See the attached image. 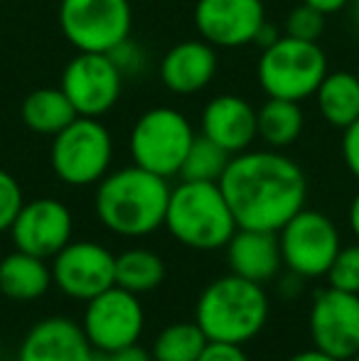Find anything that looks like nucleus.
<instances>
[{
	"label": "nucleus",
	"instance_id": "b1692460",
	"mask_svg": "<svg viewBox=\"0 0 359 361\" xmlns=\"http://www.w3.org/2000/svg\"><path fill=\"white\" fill-rule=\"evenodd\" d=\"M256 123H259V135L271 147H286L296 143L298 135L303 133V111L298 101L269 96V101L256 114Z\"/></svg>",
	"mask_w": 359,
	"mask_h": 361
},
{
	"label": "nucleus",
	"instance_id": "20e7f679",
	"mask_svg": "<svg viewBox=\"0 0 359 361\" xmlns=\"http://www.w3.org/2000/svg\"><path fill=\"white\" fill-rule=\"evenodd\" d=\"M163 226L173 233V238L197 251L226 246L239 228L219 182L190 180H182L180 187L170 190Z\"/></svg>",
	"mask_w": 359,
	"mask_h": 361
},
{
	"label": "nucleus",
	"instance_id": "39448f33",
	"mask_svg": "<svg viewBox=\"0 0 359 361\" xmlns=\"http://www.w3.org/2000/svg\"><path fill=\"white\" fill-rule=\"evenodd\" d=\"M327 74V57L317 42L278 37L264 49L259 81L271 99L300 101L317 91Z\"/></svg>",
	"mask_w": 359,
	"mask_h": 361
},
{
	"label": "nucleus",
	"instance_id": "2f4dec72",
	"mask_svg": "<svg viewBox=\"0 0 359 361\" xmlns=\"http://www.w3.org/2000/svg\"><path fill=\"white\" fill-rule=\"evenodd\" d=\"M91 361H153V354L138 344H130V347L114 349V352H94Z\"/></svg>",
	"mask_w": 359,
	"mask_h": 361
},
{
	"label": "nucleus",
	"instance_id": "f704fd0d",
	"mask_svg": "<svg viewBox=\"0 0 359 361\" xmlns=\"http://www.w3.org/2000/svg\"><path fill=\"white\" fill-rule=\"evenodd\" d=\"M347 221H350V228H352V233L357 236V241H359V195L352 200V204H350V214H347Z\"/></svg>",
	"mask_w": 359,
	"mask_h": 361
},
{
	"label": "nucleus",
	"instance_id": "72a5a7b5",
	"mask_svg": "<svg viewBox=\"0 0 359 361\" xmlns=\"http://www.w3.org/2000/svg\"><path fill=\"white\" fill-rule=\"evenodd\" d=\"M288 361H340V359H335V357H330V354H325V352H320V349H305V352H298V354H293Z\"/></svg>",
	"mask_w": 359,
	"mask_h": 361
},
{
	"label": "nucleus",
	"instance_id": "1a4fd4ad",
	"mask_svg": "<svg viewBox=\"0 0 359 361\" xmlns=\"http://www.w3.org/2000/svg\"><path fill=\"white\" fill-rule=\"evenodd\" d=\"M278 236L283 266L300 278H320L330 271L337 251L340 233L332 219L315 209L303 207L296 216L286 221Z\"/></svg>",
	"mask_w": 359,
	"mask_h": 361
},
{
	"label": "nucleus",
	"instance_id": "7ed1b4c3",
	"mask_svg": "<svg viewBox=\"0 0 359 361\" xmlns=\"http://www.w3.org/2000/svg\"><path fill=\"white\" fill-rule=\"evenodd\" d=\"M269 319V298L261 283L241 276L217 278L197 300L195 322L209 342L244 344L264 329Z\"/></svg>",
	"mask_w": 359,
	"mask_h": 361
},
{
	"label": "nucleus",
	"instance_id": "c756f323",
	"mask_svg": "<svg viewBox=\"0 0 359 361\" xmlns=\"http://www.w3.org/2000/svg\"><path fill=\"white\" fill-rule=\"evenodd\" d=\"M197 361H249V357H246V352L241 349V344L207 342V347L202 349Z\"/></svg>",
	"mask_w": 359,
	"mask_h": 361
},
{
	"label": "nucleus",
	"instance_id": "473e14b6",
	"mask_svg": "<svg viewBox=\"0 0 359 361\" xmlns=\"http://www.w3.org/2000/svg\"><path fill=\"white\" fill-rule=\"evenodd\" d=\"M303 3L312 5V8H317L320 13L330 15V13H337V10L345 8V5L350 3V0H303Z\"/></svg>",
	"mask_w": 359,
	"mask_h": 361
},
{
	"label": "nucleus",
	"instance_id": "6e6552de",
	"mask_svg": "<svg viewBox=\"0 0 359 361\" xmlns=\"http://www.w3.org/2000/svg\"><path fill=\"white\" fill-rule=\"evenodd\" d=\"M128 0H62L59 27L79 52H114L130 35Z\"/></svg>",
	"mask_w": 359,
	"mask_h": 361
},
{
	"label": "nucleus",
	"instance_id": "c9c22d12",
	"mask_svg": "<svg viewBox=\"0 0 359 361\" xmlns=\"http://www.w3.org/2000/svg\"><path fill=\"white\" fill-rule=\"evenodd\" d=\"M350 361H359V352H357V354H355V357H352Z\"/></svg>",
	"mask_w": 359,
	"mask_h": 361
},
{
	"label": "nucleus",
	"instance_id": "4468645a",
	"mask_svg": "<svg viewBox=\"0 0 359 361\" xmlns=\"http://www.w3.org/2000/svg\"><path fill=\"white\" fill-rule=\"evenodd\" d=\"M74 219L72 212L52 197L25 202L18 212L10 233L18 251L32 253L37 258H54L72 241Z\"/></svg>",
	"mask_w": 359,
	"mask_h": 361
},
{
	"label": "nucleus",
	"instance_id": "f03ea898",
	"mask_svg": "<svg viewBox=\"0 0 359 361\" xmlns=\"http://www.w3.org/2000/svg\"><path fill=\"white\" fill-rule=\"evenodd\" d=\"M170 185L165 177L143 167H123L106 175L96 190V216L109 231L126 238H140L165 224Z\"/></svg>",
	"mask_w": 359,
	"mask_h": 361
},
{
	"label": "nucleus",
	"instance_id": "f257e3e1",
	"mask_svg": "<svg viewBox=\"0 0 359 361\" xmlns=\"http://www.w3.org/2000/svg\"><path fill=\"white\" fill-rule=\"evenodd\" d=\"M239 228L278 233L305 207L303 170L281 152L259 150L231 157L219 180Z\"/></svg>",
	"mask_w": 359,
	"mask_h": 361
},
{
	"label": "nucleus",
	"instance_id": "412c9836",
	"mask_svg": "<svg viewBox=\"0 0 359 361\" xmlns=\"http://www.w3.org/2000/svg\"><path fill=\"white\" fill-rule=\"evenodd\" d=\"M23 123L39 135H57L74 118H79L77 109L67 99L62 89H37L23 101Z\"/></svg>",
	"mask_w": 359,
	"mask_h": 361
},
{
	"label": "nucleus",
	"instance_id": "cd10ccee",
	"mask_svg": "<svg viewBox=\"0 0 359 361\" xmlns=\"http://www.w3.org/2000/svg\"><path fill=\"white\" fill-rule=\"evenodd\" d=\"M325 30V13H320L312 5L303 3L291 10L286 20V35L296 39H305V42H317V37Z\"/></svg>",
	"mask_w": 359,
	"mask_h": 361
},
{
	"label": "nucleus",
	"instance_id": "393cba45",
	"mask_svg": "<svg viewBox=\"0 0 359 361\" xmlns=\"http://www.w3.org/2000/svg\"><path fill=\"white\" fill-rule=\"evenodd\" d=\"M207 334L197 322L168 324L153 342V361H197L207 347Z\"/></svg>",
	"mask_w": 359,
	"mask_h": 361
},
{
	"label": "nucleus",
	"instance_id": "58836bf2",
	"mask_svg": "<svg viewBox=\"0 0 359 361\" xmlns=\"http://www.w3.org/2000/svg\"><path fill=\"white\" fill-rule=\"evenodd\" d=\"M357 76H359V74H357Z\"/></svg>",
	"mask_w": 359,
	"mask_h": 361
},
{
	"label": "nucleus",
	"instance_id": "6ab92c4d",
	"mask_svg": "<svg viewBox=\"0 0 359 361\" xmlns=\"http://www.w3.org/2000/svg\"><path fill=\"white\" fill-rule=\"evenodd\" d=\"M217 72V54L209 42L187 39L180 42L165 54L160 62V76L163 84L173 94H197L212 81Z\"/></svg>",
	"mask_w": 359,
	"mask_h": 361
},
{
	"label": "nucleus",
	"instance_id": "f8f14e48",
	"mask_svg": "<svg viewBox=\"0 0 359 361\" xmlns=\"http://www.w3.org/2000/svg\"><path fill=\"white\" fill-rule=\"evenodd\" d=\"M49 268L52 283L74 300H91L116 286V256L96 241H69Z\"/></svg>",
	"mask_w": 359,
	"mask_h": 361
},
{
	"label": "nucleus",
	"instance_id": "a211bd4d",
	"mask_svg": "<svg viewBox=\"0 0 359 361\" xmlns=\"http://www.w3.org/2000/svg\"><path fill=\"white\" fill-rule=\"evenodd\" d=\"M226 261L234 276L254 283L271 281L283 263L278 236L273 231L236 228L226 243Z\"/></svg>",
	"mask_w": 359,
	"mask_h": 361
},
{
	"label": "nucleus",
	"instance_id": "0eeeda50",
	"mask_svg": "<svg viewBox=\"0 0 359 361\" xmlns=\"http://www.w3.org/2000/svg\"><path fill=\"white\" fill-rule=\"evenodd\" d=\"M192 140L195 130L180 111L153 109L130 130V157L138 167L168 180L180 172Z\"/></svg>",
	"mask_w": 359,
	"mask_h": 361
},
{
	"label": "nucleus",
	"instance_id": "ddd939ff",
	"mask_svg": "<svg viewBox=\"0 0 359 361\" xmlns=\"http://www.w3.org/2000/svg\"><path fill=\"white\" fill-rule=\"evenodd\" d=\"M308 327L315 349L350 361L359 352V295L335 288L322 290L315 295Z\"/></svg>",
	"mask_w": 359,
	"mask_h": 361
},
{
	"label": "nucleus",
	"instance_id": "a878e982",
	"mask_svg": "<svg viewBox=\"0 0 359 361\" xmlns=\"http://www.w3.org/2000/svg\"><path fill=\"white\" fill-rule=\"evenodd\" d=\"M229 160L231 152H226L207 135H195L178 175L190 182H219Z\"/></svg>",
	"mask_w": 359,
	"mask_h": 361
},
{
	"label": "nucleus",
	"instance_id": "e433bc0d",
	"mask_svg": "<svg viewBox=\"0 0 359 361\" xmlns=\"http://www.w3.org/2000/svg\"><path fill=\"white\" fill-rule=\"evenodd\" d=\"M357 25H359V5H357Z\"/></svg>",
	"mask_w": 359,
	"mask_h": 361
},
{
	"label": "nucleus",
	"instance_id": "9d476101",
	"mask_svg": "<svg viewBox=\"0 0 359 361\" xmlns=\"http://www.w3.org/2000/svg\"><path fill=\"white\" fill-rule=\"evenodd\" d=\"M145 314L138 295L114 286L87 300L82 329L94 352H114L138 344Z\"/></svg>",
	"mask_w": 359,
	"mask_h": 361
},
{
	"label": "nucleus",
	"instance_id": "f3484780",
	"mask_svg": "<svg viewBox=\"0 0 359 361\" xmlns=\"http://www.w3.org/2000/svg\"><path fill=\"white\" fill-rule=\"evenodd\" d=\"M202 135L214 140L226 152H244L259 135L256 111L246 99L224 94L212 99L202 114Z\"/></svg>",
	"mask_w": 359,
	"mask_h": 361
},
{
	"label": "nucleus",
	"instance_id": "5701e85b",
	"mask_svg": "<svg viewBox=\"0 0 359 361\" xmlns=\"http://www.w3.org/2000/svg\"><path fill=\"white\" fill-rule=\"evenodd\" d=\"M165 281V263L148 248H130L116 256V286L128 293H150Z\"/></svg>",
	"mask_w": 359,
	"mask_h": 361
},
{
	"label": "nucleus",
	"instance_id": "c85d7f7f",
	"mask_svg": "<svg viewBox=\"0 0 359 361\" xmlns=\"http://www.w3.org/2000/svg\"><path fill=\"white\" fill-rule=\"evenodd\" d=\"M23 204V190H20L18 180L10 172L0 170V233L10 231Z\"/></svg>",
	"mask_w": 359,
	"mask_h": 361
},
{
	"label": "nucleus",
	"instance_id": "dca6fc26",
	"mask_svg": "<svg viewBox=\"0 0 359 361\" xmlns=\"http://www.w3.org/2000/svg\"><path fill=\"white\" fill-rule=\"evenodd\" d=\"M94 347L89 344L82 324L67 317H47L37 322L23 339L18 361H91Z\"/></svg>",
	"mask_w": 359,
	"mask_h": 361
},
{
	"label": "nucleus",
	"instance_id": "4c0bfd02",
	"mask_svg": "<svg viewBox=\"0 0 359 361\" xmlns=\"http://www.w3.org/2000/svg\"><path fill=\"white\" fill-rule=\"evenodd\" d=\"M355 3H357V5H359V0H355Z\"/></svg>",
	"mask_w": 359,
	"mask_h": 361
},
{
	"label": "nucleus",
	"instance_id": "aec40b11",
	"mask_svg": "<svg viewBox=\"0 0 359 361\" xmlns=\"http://www.w3.org/2000/svg\"><path fill=\"white\" fill-rule=\"evenodd\" d=\"M52 286V268L32 253L15 251L0 261V293L10 300H37Z\"/></svg>",
	"mask_w": 359,
	"mask_h": 361
},
{
	"label": "nucleus",
	"instance_id": "9b49d317",
	"mask_svg": "<svg viewBox=\"0 0 359 361\" xmlns=\"http://www.w3.org/2000/svg\"><path fill=\"white\" fill-rule=\"evenodd\" d=\"M123 72L106 52H79L67 64L59 89L67 94L79 116L99 118L114 109L121 96Z\"/></svg>",
	"mask_w": 359,
	"mask_h": 361
},
{
	"label": "nucleus",
	"instance_id": "bb28decb",
	"mask_svg": "<svg viewBox=\"0 0 359 361\" xmlns=\"http://www.w3.org/2000/svg\"><path fill=\"white\" fill-rule=\"evenodd\" d=\"M325 278L330 283V288L359 295V241L337 251Z\"/></svg>",
	"mask_w": 359,
	"mask_h": 361
},
{
	"label": "nucleus",
	"instance_id": "7c9ffc66",
	"mask_svg": "<svg viewBox=\"0 0 359 361\" xmlns=\"http://www.w3.org/2000/svg\"><path fill=\"white\" fill-rule=\"evenodd\" d=\"M342 155H345L347 170L359 180V118L352 126L345 128V138H342Z\"/></svg>",
	"mask_w": 359,
	"mask_h": 361
},
{
	"label": "nucleus",
	"instance_id": "4be33fe9",
	"mask_svg": "<svg viewBox=\"0 0 359 361\" xmlns=\"http://www.w3.org/2000/svg\"><path fill=\"white\" fill-rule=\"evenodd\" d=\"M317 106L322 118L345 130L359 118V76L350 72L325 74L317 86Z\"/></svg>",
	"mask_w": 359,
	"mask_h": 361
},
{
	"label": "nucleus",
	"instance_id": "423d86ee",
	"mask_svg": "<svg viewBox=\"0 0 359 361\" xmlns=\"http://www.w3.org/2000/svg\"><path fill=\"white\" fill-rule=\"evenodd\" d=\"M114 157L111 133L96 118L79 116L64 130L54 135L52 160L54 175L72 187L101 182Z\"/></svg>",
	"mask_w": 359,
	"mask_h": 361
},
{
	"label": "nucleus",
	"instance_id": "2eb2a0df",
	"mask_svg": "<svg viewBox=\"0 0 359 361\" xmlns=\"http://www.w3.org/2000/svg\"><path fill=\"white\" fill-rule=\"evenodd\" d=\"M266 23L261 0H200L195 25L212 47H241L256 39Z\"/></svg>",
	"mask_w": 359,
	"mask_h": 361
}]
</instances>
